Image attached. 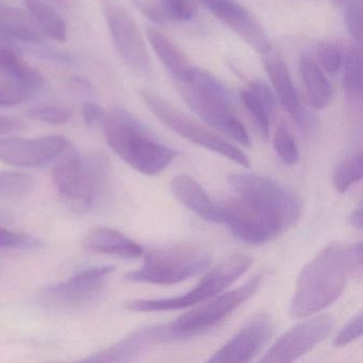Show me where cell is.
<instances>
[{"label": "cell", "instance_id": "obj_1", "mask_svg": "<svg viewBox=\"0 0 363 363\" xmlns=\"http://www.w3.org/2000/svg\"><path fill=\"white\" fill-rule=\"evenodd\" d=\"M361 272V242L327 246L301 269L290 303L291 316L298 320L326 309L339 298L348 277Z\"/></svg>", "mask_w": 363, "mask_h": 363}, {"label": "cell", "instance_id": "obj_2", "mask_svg": "<svg viewBox=\"0 0 363 363\" xmlns=\"http://www.w3.org/2000/svg\"><path fill=\"white\" fill-rule=\"evenodd\" d=\"M104 127L112 150L144 175H158L177 156L175 150L160 143L139 120L122 108H114L106 114Z\"/></svg>", "mask_w": 363, "mask_h": 363}, {"label": "cell", "instance_id": "obj_3", "mask_svg": "<svg viewBox=\"0 0 363 363\" xmlns=\"http://www.w3.org/2000/svg\"><path fill=\"white\" fill-rule=\"evenodd\" d=\"M178 90L186 105L203 122L226 133L241 145L252 146L245 126L233 114L230 94L211 74L194 69L188 82H178Z\"/></svg>", "mask_w": 363, "mask_h": 363}, {"label": "cell", "instance_id": "obj_4", "mask_svg": "<svg viewBox=\"0 0 363 363\" xmlns=\"http://www.w3.org/2000/svg\"><path fill=\"white\" fill-rule=\"evenodd\" d=\"M252 257L242 252L231 255L209 272L193 290L180 296L161 299H131L124 303L125 309L133 312H161L180 310L205 303L230 286L248 271Z\"/></svg>", "mask_w": 363, "mask_h": 363}, {"label": "cell", "instance_id": "obj_5", "mask_svg": "<svg viewBox=\"0 0 363 363\" xmlns=\"http://www.w3.org/2000/svg\"><path fill=\"white\" fill-rule=\"evenodd\" d=\"M228 182L240 197L275 218L284 229L296 224L303 211L301 199L272 178L235 172Z\"/></svg>", "mask_w": 363, "mask_h": 363}, {"label": "cell", "instance_id": "obj_6", "mask_svg": "<svg viewBox=\"0 0 363 363\" xmlns=\"http://www.w3.org/2000/svg\"><path fill=\"white\" fill-rule=\"evenodd\" d=\"M207 252L192 247H167L146 255L143 267L127 274L130 282L152 284H179L209 267Z\"/></svg>", "mask_w": 363, "mask_h": 363}, {"label": "cell", "instance_id": "obj_7", "mask_svg": "<svg viewBox=\"0 0 363 363\" xmlns=\"http://www.w3.org/2000/svg\"><path fill=\"white\" fill-rule=\"evenodd\" d=\"M140 96L156 118L180 137L216 154L222 155L225 158L245 169H250V159L237 146L218 137L190 116L182 113L177 108L173 107L171 104L163 101L161 97L147 91H141Z\"/></svg>", "mask_w": 363, "mask_h": 363}, {"label": "cell", "instance_id": "obj_8", "mask_svg": "<svg viewBox=\"0 0 363 363\" xmlns=\"http://www.w3.org/2000/svg\"><path fill=\"white\" fill-rule=\"evenodd\" d=\"M216 205L218 223L226 224L231 233L240 241L259 245L284 230L275 218L242 197L226 199Z\"/></svg>", "mask_w": 363, "mask_h": 363}, {"label": "cell", "instance_id": "obj_9", "mask_svg": "<svg viewBox=\"0 0 363 363\" xmlns=\"http://www.w3.org/2000/svg\"><path fill=\"white\" fill-rule=\"evenodd\" d=\"M52 174L55 186L65 201L84 208L93 205L103 177L93 161L69 150Z\"/></svg>", "mask_w": 363, "mask_h": 363}, {"label": "cell", "instance_id": "obj_10", "mask_svg": "<svg viewBox=\"0 0 363 363\" xmlns=\"http://www.w3.org/2000/svg\"><path fill=\"white\" fill-rule=\"evenodd\" d=\"M111 265L91 267L69 278L67 281L43 290L40 297L45 307L52 310H76L93 303L105 288Z\"/></svg>", "mask_w": 363, "mask_h": 363}, {"label": "cell", "instance_id": "obj_11", "mask_svg": "<svg viewBox=\"0 0 363 363\" xmlns=\"http://www.w3.org/2000/svg\"><path fill=\"white\" fill-rule=\"evenodd\" d=\"M103 12L121 58L135 73H148L150 56L137 23L116 0H103Z\"/></svg>", "mask_w": 363, "mask_h": 363}, {"label": "cell", "instance_id": "obj_12", "mask_svg": "<svg viewBox=\"0 0 363 363\" xmlns=\"http://www.w3.org/2000/svg\"><path fill=\"white\" fill-rule=\"evenodd\" d=\"M262 276L257 275L244 286L224 294L212 297L205 305L182 314L177 320L171 323L174 328L189 337L201 335L203 331L216 326L224 320L233 310L247 301L260 288Z\"/></svg>", "mask_w": 363, "mask_h": 363}, {"label": "cell", "instance_id": "obj_13", "mask_svg": "<svg viewBox=\"0 0 363 363\" xmlns=\"http://www.w3.org/2000/svg\"><path fill=\"white\" fill-rule=\"evenodd\" d=\"M333 326L335 318L330 314H322L306 320L281 335L261 359V362H293L324 341Z\"/></svg>", "mask_w": 363, "mask_h": 363}, {"label": "cell", "instance_id": "obj_14", "mask_svg": "<svg viewBox=\"0 0 363 363\" xmlns=\"http://www.w3.org/2000/svg\"><path fill=\"white\" fill-rule=\"evenodd\" d=\"M69 143L61 135L37 139H0V161L18 167H41L50 164L69 150Z\"/></svg>", "mask_w": 363, "mask_h": 363}, {"label": "cell", "instance_id": "obj_15", "mask_svg": "<svg viewBox=\"0 0 363 363\" xmlns=\"http://www.w3.org/2000/svg\"><path fill=\"white\" fill-rule=\"evenodd\" d=\"M273 333V320L267 313H257L218 350L209 362H248L267 343Z\"/></svg>", "mask_w": 363, "mask_h": 363}, {"label": "cell", "instance_id": "obj_16", "mask_svg": "<svg viewBox=\"0 0 363 363\" xmlns=\"http://www.w3.org/2000/svg\"><path fill=\"white\" fill-rule=\"evenodd\" d=\"M259 54L269 52V38L258 21L235 0H199Z\"/></svg>", "mask_w": 363, "mask_h": 363}, {"label": "cell", "instance_id": "obj_17", "mask_svg": "<svg viewBox=\"0 0 363 363\" xmlns=\"http://www.w3.org/2000/svg\"><path fill=\"white\" fill-rule=\"evenodd\" d=\"M18 43L40 45L43 43L41 31L30 14L11 6L0 5V45L13 50L18 48Z\"/></svg>", "mask_w": 363, "mask_h": 363}, {"label": "cell", "instance_id": "obj_18", "mask_svg": "<svg viewBox=\"0 0 363 363\" xmlns=\"http://www.w3.org/2000/svg\"><path fill=\"white\" fill-rule=\"evenodd\" d=\"M84 250L97 254L113 255L125 259L143 256V247L120 231L111 228H97L89 233L82 241Z\"/></svg>", "mask_w": 363, "mask_h": 363}, {"label": "cell", "instance_id": "obj_19", "mask_svg": "<svg viewBox=\"0 0 363 363\" xmlns=\"http://www.w3.org/2000/svg\"><path fill=\"white\" fill-rule=\"evenodd\" d=\"M265 71L275 89L276 94L279 97L282 107L298 123L299 126L307 127V116L301 111L290 72L284 61L279 57H269L265 59Z\"/></svg>", "mask_w": 363, "mask_h": 363}, {"label": "cell", "instance_id": "obj_20", "mask_svg": "<svg viewBox=\"0 0 363 363\" xmlns=\"http://www.w3.org/2000/svg\"><path fill=\"white\" fill-rule=\"evenodd\" d=\"M172 194L182 205L192 210L203 220L218 223V205L208 196L203 186L189 175H178L169 184Z\"/></svg>", "mask_w": 363, "mask_h": 363}, {"label": "cell", "instance_id": "obj_21", "mask_svg": "<svg viewBox=\"0 0 363 363\" xmlns=\"http://www.w3.org/2000/svg\"><path fill=\"white\" fill-rule=\"evenodd\" d=\"M147 38L152 50L178 82H188L195 67L191 65L184 52L156 28H147Z\"/></svg>", "mask_w": 363, "mask_h": 363}, {"label": "cell", "instance_id": "obj_22", "mask_svg": "<svg viewBox=\"0 0 363 363\" xmlns=\"http://www.w3.org/2000/svg\"><path fill=\"white\" fill-rule=\"evenodd\" d=\"M299 73L305 84L310 106L315 110L326 108L330 103L333 91L318 62L310 56L301 57Z\"/></svg>", "mask_w": 363, "mask_h": 363}, {"label": "cell", "instance_id": "obj_23", "mask_svg": "<svg viewBox=\"0 0 363 363\" xmlns=\"http://www.w3.org/2000/svg\"><path fill=\"white\" fill-rule=\"evenodd\" d=\"M0 71L6 77L26 88L27 90H39L44 84V77L35 67L23 60L16 50L0 48Z\"/></svg>", "mask_w": 363, "mask_h": 363}, {"label": "cell", "instance_id": "obj_24", "mask_svg": "<svg viewBox=\"0 0 363 363\" xmlns=\"http://www.w3.org/2000/svg\"><path fill=\"white\" fill-rule=\"evenodd\" d=\"M150 344L143 335L135 331L128 337L118 342L110 347L95 352L82 359L84 362H130L137 360Z\"/></svg>", "mask_w": 363, "mask_h": 363}, {"label": "cell", "instance_id": "obj_25", "mask_svg": "<svg viewBox=\"0 0 363 363\" xmlns=\"http://www.w3.org/2000/svg\"><path fill=\"white\" fill-rule=\"evenodd\" d=\"M29 14L40 30L55 41H67V24L52 5L44 0H24Z\"/></svg>", "mask_w": 363, "mask_h": 363}, {"label": "cell", "instance_id": "obj_26", "mask_svg": "<svg viewBox=\"0 0 363 363\" xmlns=\"http://www.w3.org/2000/svg\"><path fill=\"white\" fill-rule=\"evenodd\" d=\"M362 50L359 45H352L343 57V78L342 84L350 101H359L363 91Z\"/></svg>", "mask_w": 363, "mask_h": 363}, {"label": "cell", "instance_id": "obj_27", "mask_svg": "<svg viewBox=\"0 0 363 363\" xmlns=\"http://www.w3.org/2000/svg\"><path fill=\"white\" fill-rule=\"evenodd\" d=\"M35 188V179L22 172H0V199L18 201L24 199Z\"/></svg>", "mask_w": 363, "mask_h": 363}, {"label": "cell", "instance_id": "obj_28", "mask_svg": "<svg viewBox=\"0 0 363 363\" xmlns=\"http://www.w3.org/2000/svg\"><path fill=\"white\" fill-rule=\"evenodd\" d=\"M362 178V155H350L337 164L333 173V182L335 190L345 193L352 184Z\"/></svg>", "mask_w": 363, "mask_h": 363}, {"label": "cell", "instance_id": "obj_29", "mask_svg": "<svg viewBox=\"0 0 363 363\" xmlns=\"http://www.w3.org/2000/svg\"><path fill=\"white\" fill-rule=\"evenodd\" d=\"M331 3L344 14L348 33L357 41H362V0H331Z\"/></svg>", "mask_w": 363, "mask_h": 363}, {"label": "cell", "instance_id": "obj_30", "mask_svg": "<svg viewBox=\"0 0 363 363\" xmlns=\"http://www.w3.org/2000/svg\"><path fill=\"white\" fill-rule=\"evenodd\" d=\"M273 144L275 152L286 164L295 165L298 162V146L286 125L279 124L276 127Z\"/></svg>", "mask_w": 363, "mask_h": 363}, {"label": "cell", "instance_id": "obj_31", "mask_svg": "<svg viewBox=\"0 0 363 363\" xmlns=\"http://www.w3.org/2000/svg\"><path fill=\"white\" fill-rule=\"evenodd\" d=\"M242 103L245 106L250 116L254 118L255 123L258 126L259 130L264 137H267L269 133V112L264 107L262 103L259 101L258 97L250 90H241L240 92Z\"/></svg>", "mask_w": 363, "mask_h": 363}, {"label": "cell", "instance_id": "obj_32", "mask_svg": "<svg viewBox=\"0 0 363 363\" xmlns=\"http://www.w3.org/2000/svg\"><path fill=\"white\" fill-rule=\"evenodd\" d=\"M169 22H188L196 16L199 8L193 0H158Z\"/></svg>", "mask_w": 363, "mask_h": 363}, {"label": "cell", "instance_id": "obj_33", "mask_svg": "<svg viewBox=\"0 0 363 363\" xmlns=\"http://www.w3.org/2000/svg\"><path fill=\"white\" fill-rule=\"evenodd\" d=\"M30 91L10 78L0 77V107H14L28 101Z\"/></svg>", "mask_w": 363, "mask_h": 363}, {"label": "cell", "instance_id": "obj_34", "mask_svg": "<svg viewBox=\"0 0 363 363\" xmlns=\"http://www.w3.org/2000/svg\"><path fill=\"white\" fill-rule=\"evenodd\" d=\"M28 116L50 125H63L71 118V110L65 106L42 105L29 110Z\"/></svg>", "mask_w": 363, "mask_h": 363}, {"label": "cell", "instance_id": "obj_35", "mask_svg": "<svg viewBox=\"0 0 363 363\" xmlns=\"http://www.w3.org/2000/svg\"><path fill=\"white\" fill-rule=\"evenodd\" d=\"M40 246L41 243L31 235L0 227V250H35Z\"/></svg>", "mask_w": 363, "mask_h": 363}, {"label": "cell", "instance_id": "obj_36", "mask_svg": "<svg viewBox=\"0 0 363 363\" xmlns=\"http://www.w3.org/2000/svg\"><path fill=\"white\" fill-rule=\"evenodd\" d=\"M318 59L327 73L335 74L341 69L343 54L339 45L330 42L320 43L318 48Z\"/></svg>", "mask_w": 363, "mask_h": 363}, {"label": "cell", "instance_id": "obj_37", "mask_svg": "<svg viewBox=\"0 0 363 363\" xmlns=\"http://www.w3.org/2000/svg\"><path fill=\"white\" fill-rule=\"evenodd\" d=\"M362 335V312H359L354 315L333 340V345L335 347H343L347 344L352 343Z\"/></svg>", "mask_w": 363, "mask_h": 363}, {"label": "cell", "instance_id": "obj_38", "mask_svg": "<svg viewBox=\"0 0 363 363\" xmlns=\"http://www.w3.org/2000/svg\"><path fill=\"white\" fill-rule=\"evenodd\" d=\"M137 7L141 10L144 16L158 25H164L169 22L167 14L163 11L159 4L152 3L150 0H133Z\"/></svg>", "mask_w": 363, "mask_h": 363}, {"label": "cell", "instance_id": "obj_39", "mask_svg": "<svg viewBox=\"0 0 363 363\" xmlns=\"http://www.w3.org/2000/svg\"><path fill=\"white\" fill-rule=\"evenodd\" d=\"M250 91L258 97L259 101L264 105L269 113H273L276 107V99L269 86L262 82H254L250 84Z\"/></svg>", "mask_w": 363, "mask_h": 363}, {"label": "cell", "instance_id": "obj_40", "mask_svg": "<svg viewBox=\"0 0 363 363\" xmlns=\"http://www.w3.org/2000/svg\"><path fill=\"white\" fill-rule=\"evenodd\" d=\"M82 114H84V122L89 127L96 126V125L104 123L106 118L103 108L94 103L84 104Z\"/></svg>", "mask_w": 363, "mask_h": 363}, {"label": "cell", "instance_id": "obj_41", "mask_svg": "<svg viewBox=\"0 0 363 363\" xmlns=\"http://www.w3.org/2000/svg\"><path fill=\"white\" fill-rule=\"evenodd\" d=\"M23 128L22 122L9 116H0V135H8Z\"/></svg>", "mask_w": 363, "mask_h": 363}, {"label": "cell", "instance_id": "obj_42", "mask_svg": "<svg viewBox=\"0 0 363 363\" xmlns=\"http://www.w3.org/2000/svg\"><path fill=\"white\" fill-rule=\"evenodd\" d=\"M348 220L354 228L359 229V230L362 229V206L359 205L358 207L352 210V213L348 216Z\"/></svg>", "mask_w": 363, "mask_h": 363}, {"label": "cell", "instance_id": "obj_43", "mask_svg": "<svg viewBox=\"0 0 363 363\" xmlns=\"http://www.w3.org/2000/svg\"><path fill=\"white\" fill-rule=\"evenodd\" d=\"M46 3L57 7L65 8L69 6V0H44Z\"/></svg>", "mask_w": 363, "mask_h": 363}]
</instances>
